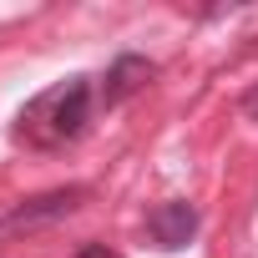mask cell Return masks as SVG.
<instances>
[{
  "instance_id": "3",
  "label": "cell",
  "mask_w": 258,
  "mask_h": 258,
  "mask_svg": "<svg viewBox=\"0 0 258 258\" xmlns=\"http://www.w3.org/2000/svg\"><path fill=\"white\" fill-rule=\"evenodd\" d=\"M147 233H152V243H157V248L177 253V248H187V243H192V233H198V208H192V203H182V198L157 203V208L147 213Z\"/></svg>"
},
{
  "instance_id": "1",
  "label": "cell",
  "mask_w": 258,
  "mask_h": 258,
  "mask_svg": "<svg viewBox=\"0 0 258 258\" xmlns=\"http://www.w3.org/2000/svg\"><path fill=\"white\" fill-rule=\"evenodd\" d=\"M86 121H91V81L66 76V81H56V86H46L41 96L26 101L16 132L31 147H66L86 132Z\"/></svg>"
},
{
  "instance_id": "2",
  "label": "cell",
  "mask_w": 258,
  "mask_h": 258,
  "mask_svg": "<svg viewBox=\"0 0 258 258\" xmlns=\"http://www.w3.org/2000/svg\"><path fill=\"white\" fill-rule=\"evenodd\" d=\"M86 198V187H56V192H41V198H26L21 208H11L0 218V233H21V228H41V223H56L66 213H76Z\"/></svg>"
},
{
  "instance_id": "5",
  "label": "cell",
  "mask_w": 258,
  "mask_h": 258,
  "mask_svg": "<svg viewBox=\"0 0 258 258\" xmlns=\"http://www.w3.org/2000/svg\"><path fill=\"white\" fill-rule=\"evenodd\" d=\"M76 258H121V253H116V248H106V243H86Z\"/></svg>"
},
{
  "instance_id": "4",
  "label": "cell",
  "mask_w": 258,
  "mask_h": 258,
  "mask_svg": "<svg viewBox=\"0 0 258 258\" xmlns=\"http://www.w3.org/2000/svg\"><path fill=\"white\" fill-rule=\"evenodd\" d=\"M152 81V61H142V56H121L111 71H106V86H101V106H116V101H126L132 91H142Z\"/></svg>"
},
{
  "instance_id": "6",
  "label": "cell",
  "mask_w": 258,
  "mask_h": 258,
  "mask_svg": "<svg viewBox=\"0 0 258 258\" xmlns=\"http://www.w3.org/2000/svg\"><path fill=\"white\" fill-rule=\"evenodd\" d=\"M243 116H248V121H258V86L243 96Z\"/></svg>"
}]
</instances>
